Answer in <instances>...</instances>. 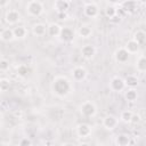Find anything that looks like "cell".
Listing matches in <instances>:
<instances>
[{
	"instance_id": "obj_1",
	"label": "cell",
	"mask_w": 146,
	"mask_h": 146,
	"mask_svg": "<svg viewBox=\"0 0 146 146\" xmlns=\"http://www.w3.org/2000/svg\"><path fill=\"white\" fill-rule=\"evenodd\" d=\"M52 92L58 97H64L71 91V83L65 76H56L51 83Z\"/></svg>"
},
{
	"instance_id": "obj_2",
	"label": "cell",
	"mask_w": 146,
	"mask_h": 146,
	"mask_svg": "<svg viewBox=\"0 0 146 146\" xmlns=\"http://www.w3.org/2000/svg\"><path fill=\"white\" fill-rule=\"evenodd\" d=\"M26 11L32 17H39L43 13V5L39 0H30L26 5Z\"/></svg>"
},
{
	"instance_id": "obj_3",
	"label": "cell",
	"mask_w": 146,
	"mask_h": 146,
	"mask_svg": "<svg viewBox=\"0 0 146 146\" xmlns=\"http://www.w3.org/2000/svg\"><path fill=\"white\" fill-rule=\"evenodd\" d=\"M80 112L82 115L87 116V117H92L96 115L97 113V108H96V105L92 103V102H83L81 105H80Z\"/></svg>"
},
{
	"instance_id": "obj_4",
	"label": "cell",
	"mask_w": 146,
	"mask_h": 146,
	"mask_svg": "<svg viewBox=\"0 0 146 146\" xmlns=\"http://www.w3.org/2000/svg\"><path fill=\"white\" fill-rule=\"evenodd\" d=\"M58 36L63 42H72L75 36V33L72 27L64 26V27H60V32H59Z\"/></svg>"
},
{
	"instance_id": "obj_5",
	"label": "cell",
	"mask_w": 146,
	"mask_h": 146,
	"mask_svg": "<svg viewBox=\"0 0 146 146\" xmlns=\"http://www.w3.org/2000/svg\"><path fill=\"white\" fill-rule=\"evenodd\" d=\"M19 19H21V14H19V11L16 10V9H9V10L6 13V15H5V21H6V23L9 24V25H15V24H17V23L19 22Z\"/></svg>"
},
{
	"instance_id": "obj_6",
	"label": "cell",
	"mask_w": 146,
	"mask_h": 146,
	"mask_svg": "<svg viewBox=\"0 0 146 146\" xmlns=\"http://www.w3.org/2000/svg\"><path fill=\"white\" fill-rule=\"evenodd\" d=\"M83 14H84V16H87L89 18H95L99 14V8L96 3H92V2L87 3L83 7Z\"/></svg>"
},
{
	"instance_id": "obj_7",
	"label": "cell",
	"mask_w": 146,
	"mask_h": 146,
	"mask_svg": "<svg viewBox=\"0 0 146 146\" xmlns=\"http://www.w3.org/2000/svg\"><path fill=\"white\" fill-rule=\"evenodd\" d=\"M129 56L130 54L125 50L124 47H121V48H117L114 52V59L117 62V63H121V64H124L129 60Z\"/></svg>"
},
{
	"instance_id": "obj_8",
	"label": "cell",
	"mask_w": 146,
	"mask_h": 146,
	"mask_svg": "<svg viewBox=\"0 0 146 146\" xmlns=\"http://www.w3.org/2000/svg\"><path fill=\"white\" fill-rule=\"evenodd\" d=\"M124 88H125L124 81H123V79L120 78V76H114V78L110 81V89H111L112 91L120 92V91H122Z\"/></svg>"
},
{
	"instance_id": "obj_9",
	"label": "cell",
	"mask_w": 146,
	"mask_h": 146,
	"mask_svg": "<svg viewBox=\"0 0 146 146\" xmlns=\"http://www.w3.org/2000/svg\"><path fill=\"white\" fill-rule=\"evenodd\" d=\"M119 121H117V117L114 116V115H106L104 119H103V127L106 129V130H113L116 128Z\"/></svg>"
},
{
	"instance_id": "obj_10",
	"label": "cell",
	"mask_w": 146,
	"mask_h": 146,
	"mask_svg": "<svg viewBox=\"0 0 146 146\" xmlns=\"http://www.w3.org/2000/svg\"><path fill=\"white\" fill-rule=\"evenodd\" d=\"M76 135L81 138H86V137H89L91 135V127L88 124V123H80L76 125Z\"/></svg>"
},
{
	"instance_id": "obj_11",
	"label": "cell",
	"mask_w": 146,
	"mask_h": 146,
	"mask_svg": "<svg viewBox=\"0 0 146 146\" xmlns=\"http://www.w3.org/2000/svg\"><path fill=\"white\" fill-rule=\"evenodd\" d=\"M72 76L75 81H82L86 79L87 76V70L83 67V66H75L73 70H72Z\"/></svg>"
},
{
	"instance_id": "obj_12",
	"label": "cell",
	"mask_w": 146,
	"mask_h": 146,
	"mask_svg": "<svg viewBox=\"0 0 146 146\" xmlns=\"http://www.w3.org/2000/svg\"><path fill=\"white\" fill-rule=\"evenodd\" d=\"M81 55L86 59H91L96 55V48L92 44H84L81 48Z\"/></svg>"
},
{
	"instance_id": "obj_13",
	"label": "cell",
	"mask_w": 146,
	"mask_h": 146,
	"mask_svg": "<svg viewBox=\"0 0 146 146\" xmlns=\"http://www.w3.org/2000/svg\"><path fill=\"white\" fill-rule=\"evenodd\" d=\"M121 7L125 13H133L137 9V1L136 0H123L121 2Z\"/></svg>"
},
{
	"instance_id": "obj_14",
	"label": "cell",
	"mask_w": 146,
	"mask_h": 146,
	"mask_svg": "<svg viewBox=\"0 0 146 146\" xmlns=\"http://www.w3.org/2000/svg\"><path fill=\"white\" fill-rule=\"evenodd\" d=\"M0 39L5 42H10L15 39L14 36V32H13V29L11 27H6L3 29L1 32H0Z\"/></svg>"
},
{
	"instance_id": "obj_15",
	"label": "cell",
	"mask_w": 146,
	"mask_h": 146,
	"mask_svg": "<svg viewBox=\"0 0 146 146\" xmlns=\"http://www.w3.org/2000/svg\"><path fill=\"white\" fill-rule=\"evenodd\" d=\"M124 48H125V50H127L130 55H133V54H137V52L139 51L140 46H139V44H138L133 39H130V40H128V41H127V43H125Z\"/></svg>"
},
{
	"instance_id": "obj_16",
	"label": "cell",
	"mask_w": 146,
	"mask_h": 146,
	"mask_svg": "<svg viewBox=\"0 0 146 146\" xmlns=\"http://www.w3.org/2000/svg\"><path fill=\"white\" fill-rule=\"evenodd\" d=\"M123 81H124L125 87H128V88H136L138 86V83H139V79L137 78V75H133V74L125 75Z\"/></svg>"
},
{
	"instance_id": "obj_17",
	"label": "cell",
	"mask_w": 146,
	"mask_h": 146,
	"mask_svg": "<svg viewBox=\"0 0 146 146\" xmlns=\"http://www.w3.org/2000/svg\"><path fill=\"white\" fill-rule=\"evenodd\" d=\"M115 144L119 146H128L131 144V138L127 133H120L115 138Z\"/></svg>"
},
{
	"instance_id": "obj_18",
	"label": "cell",
	"mask_w": 146,
	"mask_h": 146,
	"mask_svg": "<svg viewBox=\"0 0 146 146\" xmlns=\"http://www.w3.org/2000/svg\"><path fill=\"white\" fill-rule=\"evenodd\" d=\"M32 33L36 36H42L47 33V26L43 23H36L32 26Z\"/></svg>"
},
{
	"instance_id": "obj_19",
	"label": "cell",
	"mask_w": 146,
	"mask_h": 146,
	"mask_svg": "<svg viewBox=\"0 0 146 146\" xmlns=\"http://www.w3.org/2000/svg\"><path fill=\"white\" fill-rule=\"evenodd\" d=\"M78 33H79V35H80L81 38L87 39V38L91 36V34H92V29H91V26H90L89 24H82V25L79 27Z\"/></svg>"
},
{
	"instance_id": "obj_20",
	"label": "cell",
	"mask_w": 146,
	"mask_h": 146,
	"mask_svg": "<svg viewBox=\"0 0 146 146\" xmlns=\"http://www.w3.org/2000/svg\"><path fill=\"white\" fill-rule=\"evenodd\" d=\"M70 8V3L64 0H56L54 2V9L57 13H66Z\"/></svg>"
},
{
	"instance_id": "obj_21",
	"label": "cell",
	"mask_w": 146,
	"mask_h": 146,
	"mask_svg": "<svg viewBox=\"0 0 146 146\" xmlns=\"http://www.w3.org/2000/svg\"><path fill=\"white\" fill-rule=\"evenodd\" d=\"M60 25L57 24V23H50L48 26H47V33L49 36H58L59 35V32H60Z\"/></svg>"
},
{
	"instance_id": "obj_22",
	"label": "cell",
	"mask_w": 146,
	"mask_h": 146,
	"mask_svg": "<svg viewBox=\"0 0 146 146\" xmlns=\"http://www.w3.org/2000/svg\"><path fill=\"white\" fill-rule=\"evenodd\" d=\"M13 32H14V36L15 39H24L27 34V30L25 29V26H22V25H17L13 29Z\"/></svg>"
},
{
	"instance_id": "obj_23",
	"label": "cell",
	"mask_w": 146,
	"mask_h": 146,
	"mask_svg": "<svg viewBox=\"0 0 146 146\" xmlns=\"http://www.w3.org/2000/svg\"><path fill=\"white\" fill-rule=\"evenodd\" d=\"M124 98L127 102H130V103H133L137 100L138 98V92L135 88H129L125 92H124Z\"/></svg>"
},
{
	"instance_id": "obj_24",
	"label": "cell",
	"mask_w": 146,
	"mask_h": 146,
	"mask_svg": "<svg viewBox=\"0 0 146 146\" xmlns=\"http://www.w3.org/2000/svg\"><path fill=\"white\" fill-rule=\"evenodd\" d=\"M132 39H133L139 46L144 44L145 41H146V33H145V31H143V30H138V31H136L135 34H133V38H132Z\"/></svg>"
},
{
	"instance_id": "obj_25",
	"label": "cell",
	"mask_w": 146,
	"mask_h": 146,
	"mask_svg": "<svg viewBox=\"0 0 146 146\" xmlns=\"http://www.w3.org/2000/svg\"><path fill=\"white\" fill-rule=\"evenodd\" d=\"M16 72H17V75H18V76H21V78H26V76L31 73V68H30L26 64H21V65L17 66Z\"/></svg>"
},
{
	"instance_id": "obj_26",
	"label": "cell",
	"mask_w": 146,
	"mask_h": 146,
	"mask_svg": "<svg viewBox=\"0 0 146 146\" xmlns=\"http://www.w3.org/2000/svg\"><path fill=\"white\" fill-rule=\"evenodd\" d=\"M136 67H137V71L140 72V73H144L146 71V57L144 55L139 56V58L137 59Z\"/></svg>"
},
{
	"instance_id": "obj_27",
	"label": "cell",
	"mask_w": 146,
	"mask_h": 146,
	"mask_svg": "<svg viewBox=\"0 0 146 146\" xmlns=\"http://www.w3.org/2000/svg\"><path fill=\"white\" fill-rule=\"evenodd\" d=\"M132 114H133V113H132L130 110H124V111H122L121 114H120V120H121L122 122H124V123H130Z\"/></svg>"
},
{
	"instance_id": "obj_28",
	"label": "cell",
	"mask_w": 146,
	"mask_h": 146,
	"mask_svg": "<svg viewBox=\"0 0 146 146\" xmlns=\"http://www.w3.org/2000/svg\"><path fill=\"white\" fill-rule=\"evenodd\" d=\"M105 16L107 17V18H111V17H113L114 15H116V7H114V6H112V5H110V6H107L106 8H105Z\"/></svg>"
},
{
	"instance_id": "obj_29",
	"label": "cell",
	"mask_w": 146,
	"mask_h": 146,
	"mask_svg": "<svg viewBox=\"0 0 146 146\" xmlns=\"http://www.w3.org/2000/svg\"><path fill=\"white\" fill-rule=\"evenodd\" d=\"M10 88V80L7 78L0 79V90L1 91H7Z\"/></svg>"
},
{
	"instance_id": "obj_30",
	"label": "cell",
	"mask_w": 146,
	"mask_h": 146,
	"mask_svg": "<svg viewBox=\"0 0 146 146\" xmlns=\"http://www.w3.org/2000/svg\"><path fill=\"white\" fill-rule=\"evenodd\" d=\"M9 67H10L9 60H7V59H0V71H1V72L8 71Z\"/></svg>"
},
{
	"instance_id": "obj_31",
	"label": "cell",
	"mask_w": 146,
	"mask_h": 146,
	"mask_svg": "<svg viewBox=\"0 0 146 146\" xmlns=\"http://www.w3.org/2000/svg\"><path fill=\"white\" fill-rule=\"evenodd\" d=\"M18 144H19L21 146H30V145H32V140H31L30 138H27V137H23V138L18 141Z\"/></svg>"
},
{
	"instance_id": "obj_32",
	"label": "cell",
	"mask_w": 146,
	"mask_h": 146,
	"mask_svg": "<svg viewBox=\"0 0 146 146\" xmlns=\"http://www.w3.org/2000/svg\"><path fill=\"white\" fill-rule=\"evenodd\" d=\"M140 115L139 114H132V116H131V121H130V123H133V124H137V123H139L140 122Z\"/></svg>"
},
{
	"instance_id": "obj_33",
	"label": "cell",
	"mask_w": 146,
	"mask_h": 146,
	"mask_svg": "<svg viewBox=\"0 0 146 146\" xmlns=\"http://www.w3.org/2000/svg\"><path fill=\"white\" fill-rule=\"evenodd\" d=\"M121 19H122V17H121V16H119V15L116 14V15H114L113 17H111V18H110V22H111V23H113V24H117V23H120V22H121Z\"/></svg>"
},
{
	"instance_id": "obj_34",
	"label": "cell",
	"mask_w": 146,
	"mask_h": 146,
	"mask_svg": "<svg viewBox=\"0 0 146 146\" xmlns=\"http://www.w3.org/2000/svg\"><path fill=\"white\" fill-rule=\"evenodd\" d=\"M57 16H58V19H60V21H63V19H65L66 18V13H57Z\"/></svg>"
},
{
	"instance_id": "obj_35",
	"label": "cell",
	"mask_w": 146,
	"mask_h": 146,
	"mask_svg": "<svg viewBox=\"0 0 146 146\" xmlns=\"http://www.w3.org/2000/svg\"><path fill=\"white\" fill-rule=\"evenodd\" d=\"M9 0H0V7H6L8 5Z\"/></svg>"
},
{
	"instance_id": "obj_36",
	"label": "cell",
	"mask_w": 146,
	"mask_h": 146,
	"mask_svg": "<svg viewBox=\"0 0 146 146\" xmlns=\"http://www.w3.org/2000/svg\"><path fill=\"white\" fill-rule=\"evenodd\" d=\"M108 1H111V2H113V3H119V2H122L123 0H108Z\"/></svg>"
},
{
	"instance_id": "obj_37",
	"label": "cell",
	"mask_w": 146,
	"mask_h": 146,
	"mask_svg": "<svg viewBox=\"0 0 146 146\" xmlns=\"http://www.w3.org/2000/svg\"><path fill=\"white\" fill-rule=\"evenodd\" d=\"M137 2H140V3H145V0H136Z\"/></svg>"
},
{
	"instance_id": "obj_38",
	"label": "cell",
	"mask_w": 146,
	"mask_h": 146,
	"mask_svg": "<svg viewBox=\"0 0 146 146\" xmlns=\"http://www.w3.org/2000/svg\"><path fill=\"white\" fill-rule=\"evenodd\" d=\"M64 1H66V2H68V3H71L73 0H64Z\"/></svg>"
}]
</instances>
